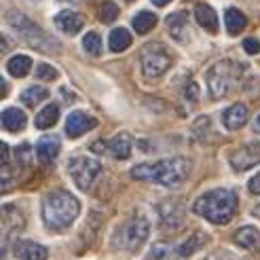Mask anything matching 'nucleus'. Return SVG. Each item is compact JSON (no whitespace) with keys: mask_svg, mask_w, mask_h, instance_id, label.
<instances>
[{"mask_svg":"<svg viewBox=\"0 0 260 260\" xmlns=\"http://www.w3.org/2000/svg\"><path fill=\"white\" fill-rule=\"evenodd\" d=\"M207 260H239V258H235V256H231V254H226L224 250H220V252H216V254H212Z\"/></svg>","mask_w":260,"mask_h":260,"instance_id":"72a5a7b5","label":"nucleus"},{"mask_svg":"<svg viewBox=\"0 0 260 260\" xmlns=\"http://www.w3.org/2000/svg\"><path fill=\"white\" fill-rule=\"evenodd\" d=\"M229 161H231V165L235 167L237 172L250 170V167L260 163V144H258V142H250V144H245V146H239L229 157Z\"/></svg>","mask_w":260,"mask_h":260,"instance_id":"1a4fd4ad","label":"nucleus"},{"mask_svg":"<svg viewBox=\"0 0 260 260\" xmlns=\"http://www.w3.org/2000/svg\"><path fill=\"white\" fill-rule=\"evenodd\" d=\"M15 157H17V161H19V165L28 167V165H30V146H28V144H21V146H17V150H15Z\"/></svg>","mask_w":260,"mask_h":260,"instance_id":"7c9ffc66","label":"nucleus"},{"mask_svg":"<svg viewBox=\"0 0 260 260\" xmlns=\"http://www.w3.org/2000/svg\"><path fill=\"white\" fill-rule=\"evenodd\" d=\"M248 188H250V192L252 194H260V172L248 182Z\"/></svg>","mask_w":260,"mask_h":260,"instance_id":"473e14b6","label":"nucleus"},{"mask_svg":"<svg viewBox=\"0 0 260 260\" xmlns=\"http://www.w3.org/2000/svg\"><path fill=\"white\" fill-rule=\"evenodd\" d=\"M59 152V138L57 136H43L36 144V154L41 163H51Z\"/></svg>","mask_w":260,"mask_h":260,"instance_id":"2eb2a0df","label":"nucleus"},{"mask_svg":"<svg viewBox=\"0 0 260 260\" xmlns=\"http://www.w3.org/2000/svg\"><path fill=\"white\" fill-rule=\"evenodd\" d=\"M260 241V233L256 226H241L237 233H235V243L241 245V248L245 250H250L254 248V245H258Z\"/></svg>","mask_w":260,"mask_h":260,"instance_id":"aec40b11","label":"nucleus"},{"mask_svg":"<svg viewBox=\"0 0 260 260\" xmlns=\"http://www.w3.org/2000/svg\"><path fill=\"white\" fill-rule=\"evenodd\" d=\"M47 98H49V91L45 87H41V85H32V87L21 91V102L25 104V106H30V108L36 106V104H41Z\"/></svg>","mask_w":260,"mask_h":260,"instance_id":"b1692460","label":"nucleus"},{"mask_svg":"<svg viewBox=\"0 0 260 260\" xmlns=\"http://www.w3.org/2000/svg\"><path fill=\"white\" fill-rule=\"evenodd\" d=\"M25 123H28V119H25L23 110L19 108H5L3 110V127L7 129V132H21V129L25 127Z\"/></svg>","mask_w":260,"mask_h":260,"instance_id":"6ab92c4d","label":"nucleus"},{"mask_svg":"<svg viewBox=\"0 0 260 260\" xmlns=\"http://www.w3.org/2000/svg\"><path fill=\"white\" fill-rule=\"evenodd\" d=\"M15 250L21 260H47V248L36 241H19Z\"/></svg>","mask_w":260,"mask_h":260,"instance_id":"a211bd4d","label":"nucleus"},{"mask_svg":"<svg viewBox=\"0 0 260 260\" xmlns=\"http://www.w3.org/2000/svg\"><path fill=\"white\" fill-rule=\"evenodd\" d=\"M100 172H102L100 161L98 159H91V157H85V154L72 157L68 161V174L74 180V184L79 186L83 192L91 190V186H93V182L100 176Z\"/></svg>","mask_w":260,"mask_h":260,"instance_id":"423d86ee","label":"nucleus"},{"mask_svg":"<svg viewBox=\"0 0 260 260\" xmlns=\"http://www.w3.org/2000/svg\"><path fill=\"white\" fill-rule=\"evenodd\" d=\"M190 174V161L186 157H172L163 159L150 165H138L132 170L134 180H146V182H157L159 186L174 188L182 184Z\"/></svg>","mask_w":260,"mask_h":260,"instance_id":"f257e3e1","label":"nucleus"},{"mask_svg":"<svg viewBox=\"0 0 260 260\" xmlns=\"http://www.w3.org/2000/svg\"><path fill=\"white\" fill-rule=\"evenodd\" d=\"M132 148H134V140H132V136L125 134V132L116 134V136L108 142V152L112 154L114 159H119V161L127 159L129 154H132Z\"/></svg>","mask_w":260,"mask_h":260,"instance_id":"4468645a","label":"nucleus"},{"mask_svg":"<svg viewBox=\"0 0 260 260\" xmlns=\"http://www.w3.org/2000/svg\"><path fill=\"white\" fill-rule=\"evenodd\" d=\"M116 17H119V7H116L114 3H110V0H106L102 7H100V19L104 23H110L114 21Z\"/></svg>","mask_w":260,"mask_h":260,"instance_id":"cd10ccee","label":"nucleus"},{"mask_svg":"<svg viewBox=\"0 0 260 260\" xmlns=\"http://www.w3.org/2000/svg\"><path fill=\"white\" fill-rule=\"evenodd\" d=\"M224 23H226L229 34H239V32L245 28L248 19H245V15H243L239 9H229V11L224 13Z\"/></svg>","mask_w":260,"mask_h":260,"instance_id":"4be33fe9","label":"nucleus"},{"mask_svg":"<svg viewBox=\"0 0 260 260\" xmlns=\"http://www.w3.org/2000/svg\"><path fill=\"white\" fill-rule=\"evenodd\" d=\"M150 233V222L148 218L144 216H134L129 218L123 226H119V231L114 233V239H112V245L119 250H125V252H136L144 245L146 237Z\"/></svg>","mask_w":260,"mask_h":260,"instance_id":"20e7f679","label":"nucleus"},{"mask_svg":"<svg viewBox=\"0 0 260 260\" xmlns=\"http://www.w3.org/2000/svg\"><path fill=\"white\" fill-rule=\"evenodd\" d=\"M222 123L226 129L235 132V129H241L245 123H248V108L243 104H233L231 108H226L222 112Z\"/></svg>","mask_w":260,"mask_h":260,"instance_id":"ddd939ff","label":"nucleus"},{"mask_svg":"<svg viewBox=\"0 0 260 260\" xmlns=\"http://www.w3.org/2000/svg\"><path fill=\"white\" fill-rule=\"evenodd\" d=\"M83 47L89 55H100L102 53V38L98 32H89L83 38Z\"/></svg>","mask_w":260,"mask_h":260,"instance_id":"bb28decb","label":"nucleus"},{"mask_svg":"<svg viewBox=\"0 0 260 260\" xmlns=\"http://www.w3.org/2000/svg\"><path fill=\"white\" fill-rule=\"evenodd\" d=\"M194 17H197V23L201 25V28H205L207 32H212V34L218 32V15L210 5L199 3L197 7H194Z\"/></svg>","mask_w":260,"mask_h":260,"instance_id":"f3484780","label":"nucleus"},{"mask_svg":"<svg viewBox=\"0 0 260 260\" xmlns=\"http://www.w3.org/2000/svg\"><path fill=\"white\" fill-rule=\"evenodd\" d=\"M152 3L157 5V7H165L167 3H172V0H152Z\"/></svg>","mask_w":260,"mask_h":260,"instance_id":"f704fd0d","label":"nucleus"},{"mask_svg":"<svg viewBox=\"0 0 260 260\" xmlns=\"http://www.w3.org/2000/svg\"><path fill=\"white\" fill-rule=\"evenodd\" d=\"M237 194L229 188H214L203 192L192 203V212L214 224H226L237 214Z\"/></svg>","mask_w":260,"mask_h":260,"instance_id":"f03ea898","label":"nucleus"},{"mask_svg":"<svg viewBox=\"0 0 260 260\" xmlns=\"http://www.w3.org/2000/svg\"><path fill=\"white\" fill-rule=\"evenodd\" d=\"M108 45H110V51H114V53H121V51H125L129 45H132V34H129L125 28H114L110 32Z\"/></svg>","mask_w":260,"mask_h":260,"instance_id":"412c9836","label":"nucleus"},{"mask_svg":"<svg viewBox=\"0 0 260 260\" xmlns=\"http://www.w3.org/2000/svg\"><path fill=\"white\" fill-rule=\"evenodd\" d=\"M203 241H205L203 233H194V235H192L184 245H180V256H188V254H192V250L197 248V245H201Z\"/></svg>","mask_w":260,"mask_h":260,"instance_id":"c85d7f7f","label":"nucleus"},{"mask_svg":"<svg viewBox=\"0 0 260 260\" xmlns=\"http://www.w3.org/2000/svg\"><path fill=\"white\" fill-rule=\"evenodd\" d=\"M254 129H256V132L260 134V114L256 116V121H254Z\"/></svg>","mask_w":260,"mask_h":260,"instance_id":"c9c22d12","label":"nucleus"},{"mask_svg":"<svg viewBox=\"0 0 260 260\" xmlns=\"http://www.w3.org/2000/svg\"><path fill=\"white\" fill-rule=\"evenodd\" d=\"M98 127V119L95 116H89L85 112H72L68 119H66V134L68 138H79L91 129Z\"/></svg>","mask_w":260,"mask_h":260,"instance_id":"9d476101","label":"nucleus"},{"mask_svg":"<svg viewBox=\"0 0 260 260\" xmlns=\"http://www.w3.org/2000/svg\"><path fill=\"white\" fill-rule=\"evenodd\" d=\"M140 61H142V72H144L148 79H157L161 76L167 68L172 66V57L170 53L161 47V45H146L140 53Z\"/></svg>","mask_w":260,"mask_h":260,"instance_id":"0eeeda50","label":"nucleus"},{"mask_svg":"<svg viewBox=\"0 0 260 260\" xmlns=\"http://www.w3.org/2000/svg\"><path fill=\"white\" fill-rule=\"evenodd\" d=\"M36 76L43 81H55L57 79V70L53 66H49V63H41V66L36 68Z\"/></svg>","mask_w":260,"mask_h":260,"instance_id":"c756f323","label":"nucleus"},{"mask_svg":"<svg viewBox=\"0 0 260 260\" xmlns=\"http://www.w3.org/2000/svg\"><path fill=\"white\" fill-rule=\"evenodd\" d=\"M243 49L248 51L250 55L260 53V43H258V38H245V41H243Z\"/></svg>","mask_w":260,"mask_h":260,"instance_id":"2f4dec72","label":"nucleus"},{"mask_svg":"<svg viewBox=\"0 0 260 260\" xmlns=\"http://www.w3.org/2000/svg\"><path fill=\"white\" fill-rule=\"evenodd\" d=\"M21 226H23V216H21V212L17 210V207H13V205H5V207H3V237H5V241H7L11 235L19 233Z\"/></svg>","mask_w":260,"mask_h":260,"instance_id":"9b49d317","label":"nucleus"},{"mask_svg":"<svg viewBox=\"0 0 260 260\" xmlns=\"http://www.w3.org/2000/svg\"><path fill=\"white\" fill-rule=\"evenodd\" d=\"M252 214H254L256 218H260V203H258V205L254 207V210H252Z\"/></svg>","mask_w":260,"mask_h":260,"instance_id":"e433bc0d","label":"nucleus"},{"mask_svg":"<svg viewBox=\"0 0 260 260\" xmlns=\"http://www.w3.org/2000/svg\"><path fill=\"white\" fill-rule=\"evenodd\" d=\"M235 81V63L233 61H218L207 72V85H210L212 98H224Z\"/></svg>","mask_w":260,"mask_h":260,"instance_id":"6e6552de","label":"nucleus"},{"mask_svg":"<svg viewBox=\"0 0 260 260\" xmlns=\"http://www.w3.org/2000/svg\"><path fill=\"white\" fill-rule=\"evenodd\" d=\"M59 119V108L55 106V104H49L47 108H43L41 112H38L36 116V127L38 129H49V127H53Z\"/></svg>","mask_w":260,"mask_h":260,"instance_id":"a878e982","label":"nucleus"},{"mask_svg":"<svg viewBox=\"0 0 260 260\" xmlns=\"http://www.w3.org/2000/svg\"><path fill=\"white\" fill-rule=\"evenodd\" d=\"M9 23H11V28L15 30L28 45H32L34 49H38V51H57V43L53 41V38L47 36L32 19L25 17L23 13L11 11L9 13Z\"/></svg>","mask_w":260,"mask_h":260,"instance_id":"39448f33","label":"nucleus"},{"mask_svg":"<svg viewBox=\"0 0 260 260\" xmlns=\"http://www.w3.org/2000/svg\"><path fill=\"white\" fill-rule=\"evenodd\" d=\"M79 212L81 203L68 190H53L43 199V220L51 231L68 229L79 218Z\"/></svg>","mask_w":260,"mask_h":260,"instance_id":"7ed1b4c3","label":"nucleus"},{"mask_svg":"<svg viewBox=\"0 0 260 260\" xmlns=\"http://www.w3.org/2000/svg\"><path fill=\"white\" fill-rule=\"evenodd\" d=\"M165 23H167V30H170V34L176 38L178 43H186L188 41V19H186L184 11L172 13Z\"/></svg>","mask_w":260,"mask_h":260,"instance_id":"f8f14e48","label":"nucleus"},{"mask_svg":"<svg viewBox=\"0 0 260 260\" xmlns=\"http://www.w3.org/2000/svg\"><path fill=\"white\" fill-rule=\"evenodd\" d=\"M32 68V59L28 55H15V57H11L9 63H7V70L11 76H17V79H21V76H25L30 72Z\"/></svg>","mask_w":260,"mask_h":260,"instance_id":"5701e85b","label":"nucleus"},{"mask_svg":"<svg viewBox=\"0 0 260 260\" xmlns=\"http://www.w3.org/2000/svg\"><path fill=\"white\" fill-rule=\"evenodd\" d=\"M132 23H134V30L138 34H146V32H150L154 28V25H157V15L150 13V11H140Z\"/></svg>","mask_w":260,"mask_h":260,"instance_id":"393cba45","label":"nucleus"},{"mask_svg":"<svg viewBox=\"0 0 260 260\" xmlns=\"http://www.w3.org/2000/svg\"><path fill=\"white\" fill-rule=\"evenodd\" d=\"M83 23H85L83 17L79 15V13H74V11H61V13L55 15V25L66 34H76L83 28Z\"/></svg>","mask_w":260,"mask_h":260,"instance_id":"dca6fc26","label":"nucleus"}]
</instances>
